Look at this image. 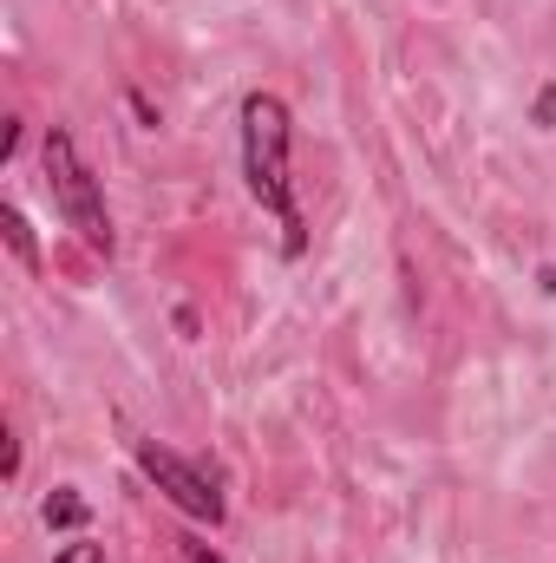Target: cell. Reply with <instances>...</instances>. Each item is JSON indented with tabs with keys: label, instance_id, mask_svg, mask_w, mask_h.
I'll return each instance as SVG.
<instances>
[{
	"label": "cell",
	"instance_id": "5b68a950",
	"mask_svg": "<svg viewBox=\"0 0 556 563\" xmlns=\"http://www.w3.org/2000/svg\"><path fill=\"white\" fill-rule=\"evenodd\" d=\"M0 230H7V243H13V256H20V263H33V230H26V217H20L13 203L0 210Z\"/></svg>",
	"mask_w": 556,
	"mask_h": 563
},
{
	"label": "cell",
	"instance_id": "52a82bcc",
	"mask_svg": "<svg viewBox=\"0 0 556 563\" xmlns=\"http://www.w3.org/2000/svg\"><path fill=\"white\" fill-rule=\"evenodd\" d=\"M184 563H223V558H216V551H203V544H190V558H184Z\"/></svg>",
	"mask_w": 556,
	"mask_h": 563
},
{
	"label": "cell",
	"instance_id": "7a4b0ae2",
	"mask_svg": "<svg viewBox=\"0 0 556 563\" xmlns=\"http://www.w3.org/2000/svg\"><path fill=\"white\" fill-rule=\"evenodd\" d=\"M46 184H53L59 217L79 230V243L99 250V256H112V210H105V190L92 184V170L79 164V151H73L66 132H46Z\"/></svg>",
	"mask_w": 556,
	"mask_h": 563
},
{
	"label": "cell",
	"instance_id": "3957f363",
	"mask_svg": "<svg viewBox=\"0 0 556 563\" xmlns=\"http://www.w3.org/2000/svg\"><path fill=\"white\" fill-rule=\"evenodd\" d=\"M138 472L177 505V511H190V518H203V525H216L223 518V492H216V478L210 472H197L190 459H177L170 445H157V439H138Z\"/></svg>",
	"mask_w": 556,
	"mask_h": 563
},
{
	"label": "cell",
	"instance_id": "6da1fadb",
	"mask_svg": "<svg viewBox=\"0 0 556 563\" xmlns=\"http://www.w3.org/2000/svg\"><path fill=\"white\" fill-rule=\"evenodd\" d=\"M243 177H249V197L288 230L281 250L301 256L308 236H301L294 177H288V106H281L276 92H249V99H243Z\"/></svg>",
	"mask_w": 556,
	"mask_h": 563
},
{
	"label": "cell",
	"instance_id": "277c9868",
	"mask_svg": "<svg viewBox=\"0 0 556 563\" xmlns=\"http://www.w3.org/2000/svg\"><path fill=\"white\" fill-rule=\"evenodd\" d=\"M46 525H59V531H73V525H86V498L66 485V492H53L46 498Z\"/></svg>",
	"mask_w": 556,
	"mask_h": 563
},
{
	"label": "cell",
	"instance_id": "8992f818",
	"mask_svg": "<svg viewBox=\"0 0 556 563\" xmlns=\"http://www.w3.org/2000/svg\"><path fill=\"white\" fill-rule=\"evenodd\" d=\"M53 563H105V551H99V544H66Z\"/></svg>",
	"mask_w": 556,
	"mask_h": 563
}]
</instances>
